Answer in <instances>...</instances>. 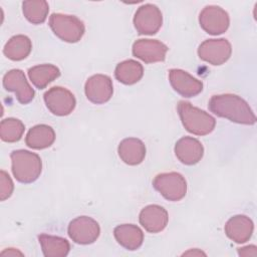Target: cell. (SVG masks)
Returning <instances> with one entry per match:
<instances>
[{
    "label": "cell",
    "instance_id": "cell-6",
    "mask_svg": "<svg viewBox=\"0 0 257 257\" xmlns=\"http://www.w3.org/2000/svg\"><path fill=\"white\" fill-rule=\"evenodd\" d=\"M47 108L55 115L64 116L73 111L76 99L73 93L65 87L53 86L43 95Z\"/></svg>",
    "mask_w": 257,
    "mask_h": 257
},
{
    "label": "cell",
    "instance_id": "cell-27",
    "mask_svg": "<svg viewBox=\"0 0 257 257\" xmlns=\"http://www.w3.org/2000/svg\"><path fill=\"white\" fill-rule=\"evenodd\" d=\"M14 190V184L10 178V176L5 172H0V199L1 201H5L8 199Z\"/></svg>",
    "mask_w": 257,
    "mask_h": 257
},
{
    "label": "cell",
    "instance_id": "cell-25",
    "mask_svg": "<svg viewBox=\"0 0 257 257\" xmlns=\"http://www.w3.org/2000/svg\"><path fill=\"white\" fill-rule=\"evenodd\" d=\"M25 18L32 24L43 23L49 12V5L44 0H28L22 3Z\"/></svg>",
    "mask_w": 257,
    "mask_h": 257
},
{
    "label": "cell",
    "instance_id": "cell-20",
    "mask_svg": "<svg viewBox=\"0 0 257 257\" xmlns=\"http://www.w3.org/2000/svg\"><path fill=\"white\" fill-rule=\"evenodd\" d=\"M55 141L54 130L47 124H36L32 126L25 138L27 147L34 150L49 148Z\"/></svg>",
    "mask_w": 257,
    "mask_h": 257
},
{
    "label": "cell",
    "instance_id": "cell-23",
    "mask_svg": "<svg viewBox=\"0 0 257 257\" xmlns=\"http://www.w3.org/2000/svg\"><path fill=\"white\" fill-rule=\"evenodd\" d=\"M59 75V68L53 64H39L28 69L29 79L38 89L45 88Z\"/></svg>",
    "mask_w": 257,
    "mask_h": 257
},
{
    "label": "cell",
    "instance_id": "cell-15",
    "mask_svg": "<svg viewBox=\"0 0 257 257\" xmlns=\"http://www.w3.org/2000/svg\"><path fill=\"white\" fill-rule=\"evenodd\" d=\"M175 155L184 165L192 166L201 161L204 155V148L201 142L192 137H184L175 145Z\"/></svg>",
    "mask_w": 257,
    "mask_h": 257
},
{
    "label": "cell",
    "instance_id": "cell-16",
    "mask_svg": "<svg viewBox=\"0 0 257 257\" xmlns=\"http://www.w3.org/2000/svg\"><path fill=\"white\" fill-rule=\"evenodd\" d=\"M139 220L146 231L159 233L168 225L169 215L167 210L162 206L148 205L141 211Z\"/></svg>",
    "mask_w": 257,
    "mask_h": 257
},
{
    "label": "cell",
    "instance_id": "cell-8",
    "mask_svg": "<svg viewBox=\"0 0 257 257\" xmlns=\"http://www.w3.org/2000/svg\"><path fill=\"white\" fill-rule=\"evenodd\" d=\"M163 23V15L158 6L145 4L138 8L134 16V25L139 34H156Z\"/></svg>",
    "mask_w": 257,
    "mask_h": 257
},
{
    "label": "cell",
    "instance_id": "cell-18",
    "mask_svg": "<svg viewBox=\"0 0 257 257\" xmlns=\"http://www.w3.org/2000/svg\"><path fill=\"white\" fill-rule=\"evenodd\" d=\"M117 153L123 163L130 166H137L146 157V146L140 139L127 138L119 143Z\"/></svg>",
    "mask_w": 257,
    "mask_h": 257
},
{
    "label": "cell",
    "instance_id": "cell-29",
    "mask_svg": "<svg viewBox=\"0 0 257 257\" xmlns=\"http://www.w3.org/2000/svg\"><path fill=\"white\" fill-rule=\"evenodd\" d=\"M1 255L2 256H5V255H8V256H16V255H23V253H21L20 251L14 249V248H8L4 251L1 252Z\"/></svg>",
    "mask_w": 257,
    "mask_h": 257
},
{
    "label": "cell",
    "instance_id": "cell-30",
    "mask_svg": "<svg viewBox=\"0 0 257 257\" xmlns=\"http://www.w3.org/2000/svg\"><path fill=\"white\" fill-rule=\"evenodd\" d=\"M183 255H206L204 252L198 250V249H194V250H190L188 252H185Z\"/></svg>",
    "mask_w": 257,
    "mask_h": 257
},
{
    "label": "cell",
    "instance_id": "cell-4",
    "mask_svg": "<svg viewBox=\"0 0 257 257\" xmlns=\"http://www.w3.org/2000/svg\"><path fill=\"white\" fill-rule=\"evenodd\" d=\"M49 26L53 33L62 41L78 42L85 31L83 22L74 15L53 13L49 18Z\"/></svg>",
    "mask_w": 257,
    "mask_h": 257
},
{
    "label": "cell",
    "instance_id": "cell-24",
    "mask_svg": "<svg viewBox=\"0 0 257 257\" xmlns=\"http://www.w3.org/2000/svg\"><path fill=\"white\" fill-rule=\"evenodd\" d=\"M38 240L45 257H65L69 253V242L62 237L41 234Z\"/></svg>",
    "mask_w": 257,
    "mask_h": 257
},
{
    "label": "cell",
    "instance_id": "cell-2",
    "mask_svg": "<svg viewBox=\"0 0 257 257\" xmlns=\"http://www.w3.org/2000/svg\"><path fill=\"white\" fill-rule=\"evenodd\" d=\"M177 108L181 121L189 133L196 136H206L214 131L216 119L205 110L185 100H180Z\"/></svg>",
    "mask_w": 257,
    "mask_h": 257
},
{
    "label": "cell",
    "instance_id": "cell-3",
    "mask_svg": "<svg viewBox=\"0 0 257 257\" xmlns=\"http://www.w3.org/2000/svg\"><path fill=\"white\" fill-rule=\"evenodd\" d=\"M11 170L14 178L23 184L35 182L42 171V161L40 157L26 150H16L10 155Z\"/></svg>",
    "mask_w": 257,
    "mask_h": 257
},
{
    "label": "cell",
    "instance_id": "cell-14",
    "mask_svg": "<svg viewBox=\"0 0 257 257\" xmlns=\"http://www.w3.org/2000/svg\"><path fill=\"white\" fill-rule=\"evenodd\" d=\"M169 80L172 87L185 97L196 96L203 90V82L183 69H170Z\"/></svg>",
    "mask_w": 257,
    "mask_h": 257
},
{
    "label": "cell",
    "instance_id": "cell-9",
    "mask_svg": "<svg viewBox=\"0 0 257 257\" xmlns=\"http://www.w3.org/2000/svg\"><path fill=\"white\" fill-rule=\"evenodd\" d=\"M231 53V43L225 38L207 39L198 48L199 57L212 65L225 63L230 58Z\"/></svg>",
    "mask_w": 257,
    "mask_h": 257
},
{
    "label": "cell",
    "instance_id": "cell-19",
    "mask_svg": "<svg viewBox=\"0 0 257 257\" xmlns=\"http://www.w3.org/2000/svg\"><path fill=\"white\" fill-rule=\"evenodd\" d=\"M113 235L117 243L123 248L134 251L139 249L144 242V233L134 224H121L114 228Z\"/></svg>",
    "mask_w": 257,
    "mask_h": 257
},
{
    "label": "cell",
    "instance_id": "cell-5",
    "mask_svg": "<svg viewBox=\"0 0 257 257\" xmlns=\"http://www.w3.org/2000/svg\"><path fill=\"white\" fill-rule=\"evenodd\" d=\"M154 188L167 200L177 202L187 193V182L183 175L177 172L161 173L153 181Z\"/></svg>",
    "mask_w": 257,
    "mask_h": 257
},
{
    "label": "cell",
    "instance_id": "cell-26",
    "mask_svg": "<svg viewBox=\"0 0 257 257\" xmlns=\"http://www.w3.org/2000/svg\"><path fill=\"white\" fill-rule=\"evenodd\" d=\"M24 130L25 125L20 119L7 117L1 121L0 138L6 143H16L22 138Z\"/></svg>",
    "mask_w": 257,
    "mask_h": 257
},
{
    "label": "cell",
    "instance_id": "cell-21",
    "mask_svg": "<svg viewBox=\"0 0 257 257\" xmlns=\"http://www.w3.org/2000/svg\"><path fill=\"white\" fill-rule=\"evenodd\" d=\"M31 49L32 43L29 37L19 34L11 37L6 42L3 48V53L7 58L13 61H20L30 54Z\"/></svg>",
    "mask_w": 257,
    "mask_h": 257
},
{
    "label": "cell",
    "instance_id": "cell-1",
    "mask_svg": "<svg viewBox=\"0 0 257 257\" xmlns=\"http://www.w3.org/2000/svg\"><path fill=\"white\" fill-rule=\"evenodd\" d=\"M208 107L214 114L241 124H254L256 116L246 100L232 93L213 95Z\"/></svg>",
    "mask_w": 257,
    "mask_h": 257
},
{
    "label": "cell",
    "instance_id": "cell-12",
    "mask_svg": "<svg viewBox=\"0 0 257 257\" xmlns=\"http://www.w3.org/2000/svg\"><path fill=\"white\" fill-rule=\"evenodd\" d=\"M86 98L95 104L107 102L113 93L112 81L105 74H94L90 76L84 85Z\"/></svg>",
    "mask_w": 257,
    "mask_h": 257
},
{
    "label": "cell",
    "instance_id": "cell-22",
    "mask_svg": "<svg viewBox=\"0 0 257 257\" xmlns=\"http://www.w3.org/2000/svg\"><path fill=\"white\" fill-rule=\"evenodd\" d=\"M143 74V65L134 59H126L119 62L114 69L115 78L126 85H132L140 81Z\"/></svg>",
    "mask_w": 257,
    "mask_h": 257
},
{
    "label": "cell",
    "instance_id": "cell-11",
    "mask_svg": "<svg viewBox=\"0 0 257 257\" xmlns=\"http://www.w3.org/2000/svg\"><path fill=\"white\" fill-rule=\"evenodd\" d=\"M3 86L7 91L14 92L17 100L22 104H27L34 98V89L21 69H11L6 72L3 76Z\"/></svg>",
    "mask_w": 257,
    "mask_h": 257
},
{
    "label": "cell",
    "instance_id": "cell-28",
    "mask_svg": "<svg viewBox=\"0 0 257 257\" xmlns=\"http://www.w3.org/2000/svg\"><path fill=\"white\" fill-rule=\"evenodd\" d=\"M238 254L241 256H256L257 248L255 245H249L246 247L238 248Z\"/></svg>",
    "mask_w": 257,
    "mask_h": 257
},
{
    "label": "cell",
    "instance_id": "cell-7",
    "mask_svg": "<svg viewBox=\"0 0 257 257\" xmlns=\"http://www.w3.org/2000/svg\"><path fill=\"white\" fill-rule=\"evenodd\" d=\"M67 233L73 242L87 245L96 241L100 234V227L94 219L87 216H79L69 223Z\"/></svg>",
    "mask_w": 257,
    "mask_h": 257
},
{
    "label": "cell",
    "instance_id": "cell-10",
    "mask_svg": "<svg viewBox=\"0 0 257 257\" xmlns=\"http://www.w3.org/2000/svg\"><path fill=\"white\" fill-rule=\"evenodd\" d=\"M199 23L204 31L211 35L224 33L230 24L229 14L216 5L206 6L199 15Z\"/></svg>",
    "mask_w": 257,
    "mask_h": 257
},
{
    "label": "cell",
    "instance_id": "cell-17",
    "mask_svg": "<svg viewBox=\"0 0 257 257\" xmlns=\"http://www.w3.org/2000/svg\"><path fill=\"white\" fill-rule=\"evenodd\" d=\"M254 224L252 220L245 215H236L231 217L225 225L226 235L236 243L247 242L253 233Z\"/></svg>",
    "mask_w": 257,
    "mask_h": 257
},
{
    "label": "cell",
    "instance_id": "cell-13",
    "mask_svg": "<svg viewBox=\"0 0 257 257\" xmlns=\"http://www.w3.org/2000/svg\"><path fill=\"white\" fill-rule=\"evenodd\" d=\"M168 46L157 39H139L133 44V54L145 63L164 61Z\"/></svg>",
    "mask_w": 257,
    "mask_h": 257
}]
</instances>
